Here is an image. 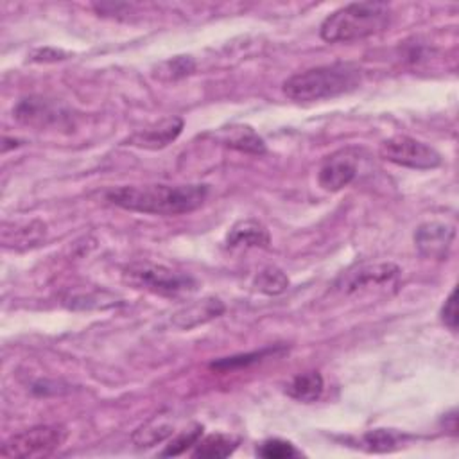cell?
<instances>
[{"instance_id": "6da1fadb", "label": "cell", "mask_w": 459, "mask_h": 459, "mask_svg": "<svg viewBox=\"0 0 459 459\" xmlns=\"http://www.w3.org/2000/svg\"><path fill=\"white\" fill-rule=\"evenodd\" d=\"M208 195V185H142L118 186L106 194L113 204L152 215H181L197 210Z\"/></svg>"}, {"instance_id": "d6986e66", "label": "cell", "mask_w": 459, "mask_h": 459, "mask_svg": "<svg viewBox=\"0 0 459 459\" xmlns=\"http://www.w3.org/2000/svg\"><path fill=\"white\" fill-rule=\"evenodd\" d=\"M253 285L258 292H264L267 296H276V294H281L287 290L289 287V278L287 274L278 269V267H265L262 269L255 280H253Z\"/></svg>"}, {"instance_id": "7402d4cb", "label": "cell", "mask_w": 459, "mask_h": 459, "mask_svg": "<svg viewBox=\"0 0 459 459\" xmlns=\"http://www.w3.org/2000/svg\"><path fill=\"white\" fill-rule=\"evenodd\" d=\"M195 68V63L190 56H176L169 61H163L158 66V77L160 79H167V81H174V79H181L185 75H190Z\"/></svg>"}, {"instance_id": "8992f818", "label": "cell", "mask_w": 459, "mask_h": 459, "mask_svg": "<svg viewBox=\"0 0 459 459\" xmlns=\"http://www.w3.org/2000/svg\"><path fill=\"white\" fill-rule=\"evenodd\" d=\"M378 152L384 160L409 169L429 170L441 165V154L434 147L405 134H396L384 140Z\"/></svg>"}, {"instance_id": "5bb4252c", "label": "cell", "mask_w": 459, "mask_h": 459, "mask_svg": "<svg viewBox=\"0 0 459 459\" xmlns=\"http://www.w3.org/2000/svg\"><path fill=\"white\" fill-rule=\"evenodd\" d=\"M217 140L222 145L235 149L238 152H246V154H264L265 152V143H264L262 136H258V133L249 126L235 124L230 127H222L217 133Z\"/></svg>"}, {"instance_id": "7c38bea8", "label": "cell", "mask_w": 459, "mask_h": 459, "mask_svg": "<svg viewBox=\"0 0 459 459\" xmlns=\"http://www.w3.org/2000/svg\"><path fill=\"white\" fill-rule=\"evenodd\" d=\"M183 129V120L179 117H169L160 120L158 124L136 131L127 138L129 145L142 147V149H161L174 142Z\"/></svg>"}, {"instance_id": "2e32d148", "label": "cell", "mask_w": 459, "mask_h": 459, "mask_svg": "<svg viewBox=\"0 0 459 459\" xmlns=\"http://www.w3.org/2000/svg\"><path fill=\"white\" fill-rule=\"evenodd\" d=\"M240 439L230 434H210V436H201L199 441L194 445L192 450V457H201V459H222L231 455L237 446H238Z\"/></svg>"}, {"instance_id": "ffe728a7", "label": "cell", "mask_w": 459, "mask_h": 459, "mask_svg": "<svg viewBox=\"0 0 459 459\" xmlns=\"http://www.w3.org/2000/svg\"><path fill=\"white\" fill-rule=\"evenodd\" d=\"M172 434V425L163 423V421H149L147 425L140 427L134 434H133V443L138 448H149L154 446L158 443H161L163 439H167Z\"/></svg>"}, {"instance_id": "30bf717a", "label": "cell", "mask_w": 459, "mask_h": 459, "mask_svg": "<svg viewBox=\"0 0 459 459\" xmlns=\"http://www.w3.org/2000/svg\"><path fill=\"white\" fill-rule=\"evenodd\" d=\"M357 176V160L350 151L333 152L325 160L317 172V183L326 192H337L348 186Z\"/></svg>"}, {"instance_id": "9c48e42d", "label": "cell", "mask_w": 459, "mask_h": 459, "mask_svg": "<svg viewBox=\"0 0 459 459\" xmlns=\"http://www.w3.org/2000/svg\"><path fill=\"white\" fill-rule=\"evenodd\" d=\"M455 237V228L446 222H423L418 226L414 233V246L418 253L425 258H434V260H443Z\"/></svg>"}, {"instance_id": "e0dca14e", "label": "cell", "mask_w": 459, "mask_h": 459, "mask_svg": "<svg viewBox=\"0 0 459 459\" xmlns=\"http://www.w3.org/2000/svg\"><path fill=\"white\" fill-rule=\"evenodd\" d=\"M325 389V382L321 373L317 371H307V373H299L296 375L289 384L285 393L303 403H310L321 398Z\"/></svg>"}, {"instance_id": "8fae6325", "label": "cell", "mask_w": 459, "mask_h": 459, "mask_svg": "<svg viewBox=\"0 0 459 459\" xmlns=\"http://www.w3.org/2000/svg\"><path fill=\"white\" fill-rule=\"evenodd\" d=\"M47 226L39 219L25 222H4L2 226V244L7 249H30L45 240Z\"/></svg>"}, {"instance_id": "ba28073f", "label": "cell", "mask_w": 459, "mask_h": 459, "mask_svg": "<svg viewBox=\"0 0 459 459\" xmlns=\"http://www.w3.org/2000/svg\"><path fill=\"white\" fill-rule=\"evenodd\" d=\"M400 267L391 262H377V264H362L355 269L346 271L335 281V289L342 294H353L369 287L385 285L398 278Z\"/></svg>"}, {"instance_id": "44dd1931", "label": "cell", "mask_w": 459, "mask_h": 459, "mask_svg": "<svg viewBox=\"0 0 459 459\" xmlns=\"http://www.w3.org/2000/svg\"><path fill=\"white\" fill-rule=\"evenodd\" d=\"M400 439V434L385 429H375L362 436V443L369 452H391L398 446Z\"/></svg>"}, {"instance_id": "603a6c76", "label": "cell", "mask_w": 459, "mask_h": 459, "mask_svg": "<svg viewBox=\"0 0 459 459\" xmlns=\"http://www.w3.org/2000/svg\"><path fill=\"white\" fill-rule=\"evenodd\" d=\"M256 454L264 459H290V457H298L299 452L294 448L292 443L283 441V439H265L258 448Z\"/></svg>"}, {"instance_id": "277c9868", "label": "cell", "mask_w": 459, "mask_h": 459, "mask_svg": "<svg viewBox=\"0 0 459 459\" xmlns=\"http://www.w3.org/2000/svg\"><path fill=\"white\" fill-rule=\"evenodd\" d=\"M122 280L133 289H142L170 298L192 294L197 290V281L190 274L152 262L129 264L122 273Z\"/></svg>"}, {"instance_id": "7a4b0ae2", "label": "cell", "mask_w": 459, "mask_h": 459, "mask_svg": "<svg viewBox=\"0 0 459 459\" xmlns=\"http://www.w3.org/2000/svg\"><path fill=\"white\" fill-rule=\"evenodd\" d=\"M391 7L385 2H353L325 18L319 34L328 43H351L378 34L389 25Z\"/></svg>"}, {"instance_id": "d4e9b609", "label": "cell", "mask_w": 459, "mask_h": 459, "mask_svg": "<svg viewBox=\"0 0 459 459\" xmlns=\"http://www.w3.org/2000/svg\"><path fill=\"white\" fill-rule=\"evenodd\" d=\"M455 289L448 294L445 305L441 307V321L450 332H457V301H455Z\"/></svg>"}, {"instance_id": "cb8c5ba5", "label": "cell", "mask_w": 459, "mask_h": 459, "mask_svg": "<svg viewBox=\"0 0 459 459\" xmlns=\"http://www.w3.org/2000/svg\"><path fill=\"white\" fill-rule=\"evenodd\" d=\"M201 436H203V425H194L192 429L183 430L181 434L172 437V441L167 445V448L161 452V455H179V454L186 452L190 446H194Z\"/></svg>"}, {"instance_id": "ac0fdd59", "label": "cell", "mask_w": 459, "mask_h": 459, "mask_svg": "<svg viewBox=\"0 0 459 459\" xmlns=\"http://www.w3.org/2000/svg\"><path fill=\"white\" fill-rule=\"evenodd\" d=\"M285 348H264V350H258V351H251V353H240V355H233V357H224V359H219L215 362L210 364L212 369L215 371H230V369H240V368H247L251 364H256L260 360H264L265 357L269 355H276V353H281Z\"/></svg>"}, {"instance_id": "5b68a950", "label": "cell", "mask_w": 459, "mask_h": 459, "mask_svg": "<svg viewBox=\"0 0 459 459\" xmlns=\"http://www.w3.org/2000/svg\"><path fill=\"white\" fill-rule=\"evenodd\" d=\"M68 430L63 425H38L11 436L0 454L4 457H45L65 445Z\"/></svg>"}, {"instance_id": "52a82bcc", "label": "cell", "mask_w": 459, "mask_h": 459, "mask_svg": "<svg viewBox=\"0 0 459 459\" xmlns=\"http://www.w3.org/2000/svg\"><path fill=\"white\" fill-rule=\"evenodd\" d=\"M14 117L18 122L38 129L63 127L70 122V111L61 102L38 95L22 99L14 108Z\"/></svg>"}, {"instance_id": "9a60e30c", "label": "cell", "mask_w": 459, "mask_h": 459, "mask_svg": "<svg viewBox=\"0 0 459 459\" xmlns=\"http://www.w3.org/2000/svg\"><path fill=\"white\" fill-rule=\"evenodd\" d=\"M271 237L267 228L255 219L235 222L226 235L228 247H267Z\"/></svg>"}, {"instance_id": "4fadbf2b", "label": "cell", "mask_w": 459, "mask_h": 459, "mask_svg": "<svg viewBox=\"0 0 459 459\" xmlns=\"http://www.w3.org/2000/svg\"><path fill=\"white\" fill-rule=\"evenodd\" d=\"M224 312V303L219 298H204L199 299L195 303H190L186 307H183L181 310H178L172 316V323L178 328H194L199 325H204L215 317H219Z\"/></svg>"}, {"instance_id": "3957f363", "label": "cell", "mask_w": 459, "mask_h": 459, "mask_svg": "<svg viewBox=\"0 0 459 459\" xmlns=\"http://www.w3.org/2000/svg\"><path fill=\"white\" fill-rule=\"evenodd\" d=\"M360 70L348 63L323 65L298 72L283 82V93L296 102L332 99L359 86Z\"/></svg>"}]
</instances>
